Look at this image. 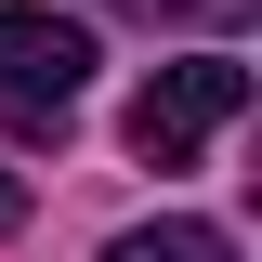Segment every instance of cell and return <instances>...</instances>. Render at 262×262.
<instances>
[{"mask_svg": "<svg viewBox=\"0 0 262 262\" xmlns=\"http://www.w3.org/2000/svg\"><path fill=\"white\" fill-rule=\"evenodd\" d=\"M236 105H249V66H236V53H184V66H158V79L131 92V158H144V170H184Z\"/></svg>", "mask_w": 262, "mask_h": 262, "instance_id": "1", "label": "cell"}, {"mask_svg": "<svg viewBox=\"0 0 262 262\" xmlns=\"http://www.w3.org/2000/svg\"><path fill=\"white\" fill-rule=\"evenodd\" d=\"M92 92V27L53 0H0V105L13 118H66Z\"/></svg>", "mask_w": 262, "mask_h": 262, "instance_id": "2", "label": "cell"}, {"mask_svg": "<svg viewBox=\"0 0 262 262\" xmlns=\"http://www.w3.org/2000/svg\"><path fill=\"white\" fill-rule=\"evenodd\" d=\"M105 262H236V236H223V223H184V210H170V223H131Z\"/></svg>", "mask_w": 262, "mask_h": 262, "instance_id": "3", "label": "cell"}, {"mask_svg": "<svg viewBox=\"0 0 262 262\" xmlns=\"http://www.w3.org/2000/svg\"><path fill=\"white\" fill-rule=\"evenodd\" d=\"M105 13H144V27H236L249 0H105Z\"/></svg>", "mask_w": 262, "mask_h": 262, "instance_id": "4", "label": "cell"}, {"mask_svg": "<svg viewBox=\"0 0 262 262\" xmlns=\"http://www.w3.org/2000/svg\"><path fill=\"white\" fill-rule=\"evenodd\" d=\"M13 210H27V184H13V170H0V236H13Z\"/></svg>", "mask_w": 262, "mask_h": 262, "instance_id": "5", "label": "cell"}]
</instances>
